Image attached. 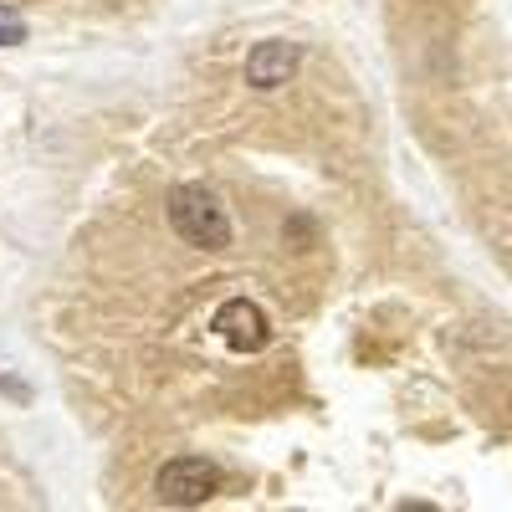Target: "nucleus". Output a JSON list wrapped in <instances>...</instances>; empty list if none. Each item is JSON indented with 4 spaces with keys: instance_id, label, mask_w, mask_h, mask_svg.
I'll use <instances>...</instances> for the list:
<instances>
[{
    "instance_id": "f257e3e1",
    "label": "nucleus",
    "mask_w": 512,
    "mask_h": 512,
    "mask_svg": "<svg viewBox=\"0 0 512 512\" xmlns=\"http://www.w3.org/2000/svg\"><path fill=\"white\" fill-rule=\"evenodd\" d=\"M169 226L195 251H226L231 246V216L205 185H175L169 190Z\"/></svg>"
},
{
    "instance_id": "f03ea898",
    "label": "nucleus",
    "mask_w": 512,
    "mask_h": 512,
    "mask_svg": "<svg viewBox=\"0 0 512 512\" xmlns=\"http://www.w3.org/2000/svg\"><path fill=\"white\" fill-rule=\"evenodd\" d=\"M221 466L216 461H205V456H175V461H164L159 466V477H154V492L164 507H205L210 497L221 492Z\"/></svg>"
},
{
    "instance_id": "7ed1b4c3",
    "label": "nucleus",
    "mask_w": 512,
    "mask_h": 512,
    "mask_svg": "<svg viewBox=\"0 0 512 512\" xmlns=\"http://www.w3.org/2000/svg\"><path fill=\"white\" fill-rule=\"evenodd\" d=\"M210 328H216L221 344L236 349V354H262L272 344V323H267V313L256 308L251 297H231V303H221Z\"/></svg>"
},
{
    "instance_id": "20e7f679",
    "label": "nucleus",
    "mask_w": 512,
    "mask_h": 512,
    "mask_svg": "<svg viewBox=\"0 0 512 512\" xmlns=\"http://www.w3.org/2000/svg\"><path fill=\"white\" fill-rule=\"evenodd\" d=\"M297 67H303V47L297 41H256L246 52V88L272 93L297 77Z\"/></svg>"
},
{
    "instance_id": "39448f33",
    "label": "nucleus",
    "mask_w": 512,
    "mask_h": 512,
    "mask_svg": "<svg viewBox=\"0 0 512 512\" xmlns=\"http://www.w3.org/2000/svg\"><path fill=\"white\" fill-rule=\"evenodd\" d=\"M26 36V26H21V16H11V11H0V47H16V41Z\"/></svg>"
}]
</instances>
